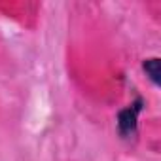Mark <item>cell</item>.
Wrapping results in <instances>:
<instances>
[{
	"label": "cell",
	"instance_id": "2",
	"mask_svg": "<svg viewBox=\"0 0 161 161\" xmlns=\"http://www.w3.org/2000/svg\"><path fill=\"white\" fill-rule=\"evenodd\" d=\"M142 68L148 76V80L157 87L159 86V76H161V64H159V59L157 57H150L142 63Z\"/></svg>",
	"mask_w": 161,
	"mask_h": 161
},
{
	"label": "cell",
	"instance_id": "1",
	"mask_svg": "<svg viewBox=\"0 0 161 161\" xmlns=\"http://www.w3.org/2000/svg\"><path fill=\"white\" fill-rule=\"evenodd\" d=\"M144 101L138 97L135 103H131L127 108H123L118 114V131L123 138H131L136 135V125H138V114L142 112Z\"/></svg>",
	"mask_w": 161,
	"mask_h": 161
}]
</instances>
